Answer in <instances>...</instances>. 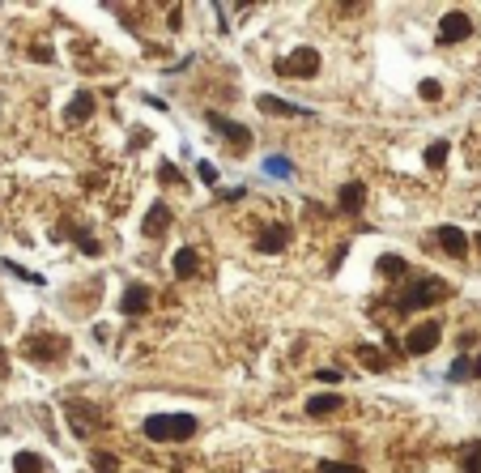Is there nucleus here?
I'll list each match as a JSON object with an SVG mask.
<instances>
[{"instance_id":"39448f33","label":"nucleus","mask_w":481,"mask_h":473,"mask_svg":"<svg viewBox=\"0 0 481 473\" xmlns=\"http://www.w3.org/2000/svg\"><path fill=\"white\" fill-rule=\"evenodd\" d=\"M64 414H68V427H72V435H94L98 431V422H102V410H94V405H81V401H68L64 405Z\"/></svg>"},{"instance_id":"20e7f679","label":"nucleus","mask_w":481,"mask_h":473,"mask_svg":"<svg viewBox=\"0 0 481 473\" xmlns=\"http://www.w3.org/2000/svg\"><path fill=\"white\" fill-rule=\"evenodd\" d=\"M439 341H443V324H439V320H422V324H414V333L405 337V350H409V354H431Z\"/></svg>"},{"instance_id":"f3484780","label":"nucleus","mask_w":481,"mask_h":473,"mask_svg":"<svg viewBox=\"0 0 481 473\" xmlns=\"http://www.w3.org/2000/svg\"><path fill=\"white\" fill-rule=\"evenodd\" d=\"M196 260H200L196 248H179L175 260H171V265H175V277H192V273H196Z\"/></svg>"},{"instance_id":"a878e982","label":"nucleus","mask_w":481,"mask_h":473,"mask_svg":"<svg viewBox=\"0 0 481 473\" xmlns=\"http://www.w3.org/2000/svg\"><path fill=\"white\" fill-rule=\"evenodd\" d=\"M158 184H162V188H171V184H175V188H183V175H179V166L162 162V166H158Z\"/></svg>"},{"instance_id":"423d86ee","label":"nucleus","mask_w":481,"mask_h":473,"mask_svg":"<svg viewBox=\"0 0 481 473\" xmlns=\"http://www.w3.org/2000/svg\"><path fill=\"white\" fill-rule=\"evenodd\" d=\"M205 119H209V128H213V132H222L234 149H247V145H252V132H247L243 124H234V119H226V115H217V111H209Z\"/></svg>"},{"instance_id":"7ed1b4c3","label":"nucleus","mask_w":481,"mask_h":473,"mask_svg":"<svg viewBox=\"0 0 481 473\" xmlns=\"http://www.w3.org/2000/svg\"><path fill=\"white\" fill-rule=\"evenodd\" d=\"M277 73L281 77H315L320 73V51L315 47H298L286 60H277Z\"/></svg>"},{"instance_id":"1a4fd4ad","label":"nucleus","mask_w":481,"mask_h":473,"mask_svg":"<svg viewBox=\"0 0 481 473\" xmlns=\"http://www.w3.org/2000/svg\"><path fill=\"white\" fill-rule=\"evenodd\" d=\"M286 243H290V226H286V222H273V226H264V230L256 235V252H264V256L281 252Z\"/></svg>"},{"instance_id":"9b49d317","label":"nucleus","mask_w":481,"mask_h":473,"mask_svg":"<svg viewBox=\"0 0 481 473\" xmlns=\"http://www.w3.org/2000/svg\"><path fill=\"white\" fill-rule=\"evenodd\" d=\"M166 226H171V205H149V213H145V222H141V230L149 235V239H162L166 235Z\"/></svg>"},{"instance_id":"9d476101","label":"nucleus","mask_w":481,"mask_h":473,"mask_svg":"<svg viewBox=\"0 0 481 473\" xmlns=\"http://www.w3.org/2000/svg\"><path fill=\"white\" fill-rule=\"evenodd\" d=\"M256 107H260L264 115H290V119H303V115H307V107H294V102H286V98H277V94H260Z\"/></svg>"},{"instance_id":"a211bd4d","label":"nucleus","mask_w":481,"mask_h":473,"mask_svg":"<svg viewBox=\"0 0 481 473\" xmlns=\"http://www.w3.org/2000/svg\"><path fill=\"white\" fill-rule=\"evenodd\" d=\"M354 354H358L371 371H384V367H388V354H384V350H375V346H358Z\"/></svg>"},{"instance_id":"cd10ccee","label":"nucleus","mask_w":481,"mask_h":473,"mask_svg":"<svg viewBox=\"0 0 481 473\" xmlns=\"http://www.w3.org/2000/svg\"><path fill=\"white\" fill-rule=\"evenodd\" d=\"M418 94H422V98H426V102H439V94H443V85H439V81H435V77H426V81H422V85H418Z\"/></svg>"},{"instance_id":"5701e85b","label":"nucleus","mask_w":481,"mask_h":473,"mask_svg":"<svg viewBox=\"0 0 481 473\" xmlns=\"http://www.w3.org/2000/svg\"><path fill=\"white\" fill-rule=\"evenodd\" d=\"M90 465H94L98 473H119V457H115V452H94Z\"/></svg>"},{"instance_id":"6ab92c4d","label":"nucleus","mask_w":481,"mask_h":473,"mask_svg":"<svg viewBox=\"0 0 481 473\" xmlns=\"http://www.w3.org/2000/svg\"><path fill=\"white\" fill-rule=\"evenodd\" d=\"M43 465H47V461H43L38 452H17V457H13V469L17 473H43Z\"/></svg>"},{"instance_id":"ddd939ff","label":"nucleus","mask_w":481,"mask_h":473,"mask_svg":"<svg viewBox=\"0 0 481 473\" xmlns=\"http://www.w3.org/2000/svg\"><path fill=\"white\" fill-rule=\"evenodd\" d=\"M149 303H153V290H149V286H136V282H132V286L124 290V299H119V312H124V316H136V312H145Z\"/></svg>"},{"instance_id":"473e14b6","label":"nucleus","mask_w":481,"mask_h":473,"mask_svg":"<svg viewBox=\"0 0 481 473\" xmlns=\"http://www.w3.org/2000/svg\"><path fill=\"white\" fill-rule=\"evenodd\" d=\"M473 376H481V354L473 358Z\"/></svg>"},{"instance_id":"b1692460","label":"nucleus","mask_w":481,"mask_h":473,"mask_svg":"<svg viewBox=\"0 0 481 473\" xmlns=\"http://www.w3.org/2000/svg\"><path fill=\"white\" fill-rule=\"evenodd\" d=\"M460 465H465V473H481V444H469L460 452Z\"/></svg>"},{"instance_id":"7c9ffc66","label":"nucleus","mask_w":481,"mask_h":473,"mask_svg":"<svg viewBox=\"0 0 481 473\" xmlns=\"http://www.w3.org/2000/svg\"><path fill=\"white\" fill-rule=\"evenodd\" d=\"M315 380H324V384H337V380H341V371H315Z\"/></svg>"},{"instance_id":"2f4dec72","label":"nucleus","mask_w":481,"mask_h":473,"mask_svg":"<svg viewBox=\"0 0 481 473\" xmlns=\"http://www.w3.org/2000/svg\"><path fill=\"white\" fill-rule=\"evenodd\" d=\"M4 367H9V354H4V346H0V371H4Z\"/></svg>"},{"instance_id":"dca6fc26","label":"nucleus","mask_w":481,"mask_h":473,"mask_svg":"<svg viewBox=\"0 0 481 473\" xmlns=\"http://www.w3.org/2000/svg\"><path fill=\"white\" fill-rule=\"evenodd\" d=\"M90 115H94V98H90V90H77L72 102H68V119L81 124V119H90Z\"/></svg>"},{"instance_id":"f03ea898","label":"nucleus","mask_w":481,"mask_h":473,"mask_svg":"<svg viewBox=\"0 0 481 473\" xmlns=\"http://www.w3.org/2000/svg\"><path fill=\"white\" fill-rule=\"evenodd\" d=\"M452 294V286L443 282V277H418L405 294H401V312H422V307H435V303H443Z\"/></svg>"},{"instance_id":"72a5a7b5","label":"nucleus","mask_w":481,"mask_h":473,"mask_svg":"<svg viewBox=\"0 0 481 473\" xmlns=\"http://www.w3.org/2000/svg\"><path fill=\"white\" fill-rule=\"evenodd\" d=\"M477 248H481V235H477Z\"/></svg>"},{"instance_id":"aec40b11","label":"nucleus","mask_w":481,"mask_h":473,"mask_svg":"<svg viewBox=\"0 0 481 473\" xmlns=\"http://www.w3.org/2000/svg\"><path fill=\"white\" fill-rule=\"evenodd\" d=\"M448 154H452V145H448V141H431V145H426V166H435V171H439V166L448 162Z\"/></svg>"},{"instance_id":"f257e3e1","label":"nucleus","mask_w":481,"mask_h":473,"mask_svg":"<svg viewBox=\"0 0 481 473\" xmlns=\"http://www.w3.org/2000/svg\"><path fill=\"white\" fill-rule=\"evenodd\" d=\"M141 435L149 440V444H179V440H192L196 435V418L192 414H149L145 422H141Z\"/></svg>"},{"instance_id":"f8f14e48","label":"nucleus","mask_w":481,"mask_h":473,"mask_svg":"<svg viewBox=\"0 0 481 473\" xmlns=\"http://www.w3.org/2000/svg\"><path fill=\"white\" fill-rule=\"evenodd\" d=\"M439 243H443V252L456 256V260L469 256V235H465L460 226H439Z\"/></svg>"},{"instance_id":"0eeeda50","label":"nucleus","mask_w":481,"mask_h":473,"mask_svg":"<svg viewBox=\"0 0 481 473\" xmlns=\"http://www.w3.org/2000/svg\"><path fill=\"white\" fill-rule=\"evenodd\" d=\"M64 350H68L64 337H30L26 341V354L38 358V363H55V358H64Z\"/></svg>"},{"instance_id":"6e6552de","label":"nucleus","mask_w":481,"mask_h":473,"mask_svg":"<svg viewBox=\"0 0 481 473\" xmlns=\"http://www.w3.org/2000/svg\"><path fill=\"white\" fill-rule=\"evenodd\" d=\"M469 34H473V21H469L460 9H452V13L439 21V38H443V43H465Z\"/></svg>"},{"instance_id":"c756f323","label":"nucleus","mask_w":481,"mask_h":473,"mask_svg":"<svg viewBox=\"0 0 481 473\" xmlns=\"http://www.w3.org/2000/svg\"><path fill=\"white\" fill-rule=\"evenodd\" d=\"M196 175H200L205 184H217V166H213V162H200V166H196Z\"/></svg>"},{"instance_id":"412c9836","label":"nucleus","mask_w":481,"mask_h":473,"mask_svg":"<svg viewBox=\"0 0 481 473\" xmlns=\"http://www.w3.org/2000/svg\"><path fill=\"white\" fill-rule=\"evenodd\" d=\"M379 273L384 277H405V260L396 252H388V256H379Z\"/></svg>"},{"instance_id":"bb28decb","label":"nucleus","mask_w":481,"mask_h":473,"mask_svg":"<svg viewBox=\"0 0 481 473\" xmlns=\"http://www.w3.org/2000/svg\"><path fill=\"white\" fill-rule=\"evenodd\" d=\"M72 239H77V248H81L85 256H98V239H94V235H85L81 226H72Z\"/></svg>"},{"instance_id":"393cba45","label":"nucleus","mask_w":481,"mask_h":473,"mask_svg":"<svg viewBox=\"0 0 481 473\" xmlns=\"http://www.w3.org/2000/svg\"><path fill=\"white\" fill-rule=\"evenodd\" d=\"M264 171H269V175H277V179H290V175H294V166H290L281 154H273V158L264 162Z\"/></svg>"},{"instance_id":"2eb2a0df","label":"nucleus","mask_w":481,"mask_h":473,"mask_svg":"<svg viewBox=\"0 0 481 473\" xmlns=\"http://www.w3.org/2000/svg\"><path fill=\"white\" fill-rule=\"evenodd\" d=\"M337 201H341V213H358V209L367 205V188H362V184H345Z\"/></svg>"},{"instance_id":"4be33fe9","label":"nucleus","mask_w":481,"mask_h":473,"mask_svg":"<svg viewBox=\"0 0 481 473\" xmlns=\"http://www.w3.org/2000/svg\"><path fill=\"white\" fill-rule=\"evenodd\" d=\"M448 380H452V384H460V380H477V376H473V358H456V363L448 367Z\"/></svg>"},{"instance_id":"c85d7f7f","label":"nucleus","mask_w":481,"mask_h":473,"mask_svg":"<svg viewBox=\"0 0 481 473\" xmlns=\"http://www.w3.org/2000/svg\"><path fill=\"white\" fill-rule=\"evenodd\" d=\"M320 473H358V465H341V461H320Z\"/></svg>"},{"instance_id":"4468645a","label":"nucleus","mask_w":481,"mask_h":473,"mask_svg":"<svg viewBox=\"0 0 481 473\" xmlns=\"http://www.w3.org/2000/svg\"><path fill=\"white\" fill-rule=\"evenodd\" d=\"M341 405H345V393H320V397H307V414H311V418L337 414Z\"/></svg>"}]
</instances>
